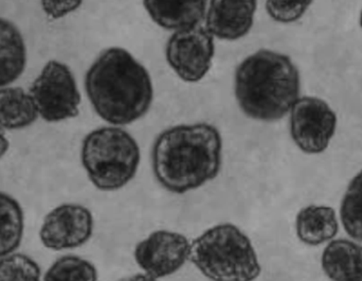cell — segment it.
<instances>
[{"label":"cell","mask_w":362,"mask_h":281,"mask_svg":"<svg viewBox=\"0 0 362 281\" xmlns=\"http://www.w3.org/2000/svg\"><path fill=\"white\" fill-rule=\"evenodd\" d=\"M151 18L163 29H191L206 17V1H144Z\"/></svg>","instance_id":"4fadbf2b"},{"label":"cell","mask_w":362,"mask_h":281,"mask_svg":"<svg viewBox=\"0 0 362 281\" xmlns=\"http://www.w3.org/2000/svg\"><path fill=\"white\" fill-rule=\"evenodd\" d=\"M27 65V48L18 28L0 17V88L12 84Z\"/></svg>","instance_id":"9a60e30c"},{"label":"cell","mask_w":362,"mask_h":281,"mask_svg":"<svg viewBox=\"0 0 362 281\" xmlns=\"http://www.w3.org/2000/svg\"><path fill=\"white\" fill-rule=\"evenodd\" d=\"M82 6V1H42V11L53 19L61 18L74 12Z\"/></svg>","instance_id":"7402d4cb"},{"label":"cell","mask_w":362,"mask_h":281,"mask_svg":"<svg viewBox=\"0 0 362 281\" xmlns=\"http://www.w3.org/2000/svg\"><path fill=\"white\" fill-rule=\"evenodd\" d=\"M140 148L135 138L120 127H104L83 140L81 161L89 180L101 191H117L137 174Z\"/></svg>","instance_id":"5b68a950"},{"label":"cell","mask_w":362,"mask_h":281,"mask_svg":"<svg viewBox=\"0 0 362 281\" xmlns=\"http://www.w3.org/2000/svg\"><path fill=\"white\" fill-rule=\"evenodd\" d=\"M361 28H362V11H361Z\"/></svg>","instance_id":"d4e9b609"},{"label":"cell","mask_w":362,"mask_h":281,"mask_svg":"<svg viewBox=\"0 0 362 281\" xmlns=\"http://www.w3.org/2000/svg\"><path fill=\"white\" fill-rule=\"evenodd\" d=\"M344 231L355 241L362 242V170L353 178L340 207Z\"/></svg>","instance_id":"ac0fdd59"},{"label":"cell","mask_w":362,"mask_h":281,"mask_svg":"<svg viewBox=\"0 0 362 281\" xmlns=\"http://www.w3.org/2000/svg\"><path fill=\"white\" fill-rule=\"evenodd\" d=\"M37 108L30 93L21 87L0 88V127L4 130H21L37 120Z\"/></svg>","instance_id":"2e32d148"},{"label":"cell","mask_w":362,"mask_h":281,"mask_svg":"<svg viewBox=\"0 0 362 281\" xmlns=\"http://www.w3.org/2000/svg\"><path fill=\"white\" fill-rule=\"evenodd\" d=\"M119 281H157L146 274H137V275L129 276V277L123 278Z\"/></svg>","instance_id":"cb8c5ba5"},{"label":"cell","mask_w":362,"mask_h":281,"mask_svg":"<svg viewBox=\"0 0 362 281\" xmlns=\"http://www.w3.org/2000/svg\"><path fill=\"white\" fill-rule=\"evenodd\" d=\"M0 281H42V272L31 257L13 253L0 259Z\"/></svg>","instance_id":"ffe728a7"},{"label":"cell","mask_w":362,"mask_h":281,"mask_svg":"<svg viewBox=\"0 0 362 281\" xmlns=\"http://www.w3.org/2000/svg\"><path fill=\"white\" fill-rule=\"evenodd\" d=\"M98 278L93 263L76 255H66L51 265L42 281H98Z\"/></svg>","instance_id":"d6986e66"},{"label":"cell","mask_w":362,"mask_h":281,"mask_svg":"<svg viewBox=\"0 0 362 281\" xmlns=\"http://www.w3.org/2000/svg\"><path fill=\"white\" fill-rule=\"evenodd\" d=\"M189 260L211 281H255L262 273L252 242L230 223L215 225L196 238Z\"/></svg>","instance_id":"277c9868"},{"label":"cell","mask_w":362,"mask_h":281,"mask_svg":"<svg viewBox=\"0 0 362 281\" xmlns=\"http://www.w3.org/2000/svg\"><path fill=\"white\" fill-rule=\"evenodd\" d=\"M312 4V1H267L265 6L274 21L288 23L301 18Z\"/></svg>","instance_id":"44dd1931"},{"label":"cell","mask_w":362,"mask_h":281,"mask_svg":"<svg viewBox=\"0 0 362 281\" xmlns=\"http://www.w3.org/2000/svg\"><path fill=\"white\" fill-rule=\"evenodd\" d=\"M25 216L21 204L0 193V259L15 253L23 241Z\"/></svg>","instance_id":"e0dca14e"},{"label":"cell","mask_w":362,"mask_h":281,"mask_svg":"<svg viewBox=\"0 0 362 281\" xmlns=\"http://www.w3.org/2000/svg\"><path fill=\"white\" fill-rule=\"evenodd\" d=\"M93 233L90 210L80 204L67 203L47 214L40 229V239L45 248L59 252L84 246Z\"/></svg>","instance_id":"30bf717a"},{"label":"cell","mask_w":362,"mask_h":281,"mask_svg":"<svg viewBox=\"0 0 362 281\" xmlns=\"http://www.w3.org/2000/svg\"><path fill=\"white\" fill-rule=\"evenodd\" d=\"M321 267L329 280L362 281V246L352 240H333L323 251Z\"/></svg>","instance_id":"7c38bea8"},{"label":"cell","mask_w":362,"mask_h":281,"mask_svg":"<svg viewBox=\"0 0 362 281\" xmlns=\"http://www.w3.org/2000/svg\"><path fill=\"white\" fill-rule=\"evenodd\" d=\"M255 1H211L206 13V30L219 40L244 38L255 21Z\"/></svg>","instance_id":"8fae6325"},{"label":"cell","mask_w":362,"mask_h":281,"mask_svg":"<svg viewBox=\"0 0 362 281\" xmlns=\"http://www.w3.org/2000/svg\"><path fill=\"white\" fill-rule=\"evenodd\" d=\"M336 127L337 115L320 98H299L291 108V138L304 153L325 152L335 135Z\"/></svg>","instance_id":"52a82bcc"},{"label":"cell","mask_w":362,"mask_h":281,"mask_svg":"<svg viewBox=\"0 0 362 281\" xmlns=\"http://www.w3.org/2000/svg\"><path fill=\"white\" fill-rule=\"evenodd\" d=\"M338 231L337 214L329 206H306L296 218V233L306 246H318L332 241Z\"/></svg>","instance_id":"5bb4252c"},{"label":"cell","mask_w":362,"mask_h":281,"mask_svg":"<svg viewBox=\"0 0 362 281\" xmlns=\"http://www.w3.org/2000/svg\"><path fill=\"white\" fill-rule=\"evenodd\" d=\"M300 91L299 70L283 53L261 49L236 68V101L255 120L272 122L284 118L299 99Z\"/></svg>","instance_id":"3957f363"},{"label":"cell","mask_w":362,"mask_h":281,"mask_svg":"<svg viewBox=\"0 0 362 281\" xmlns=\"http://www.w3.org/2000/svg\"><path fill=\"white\" fill-rule=\"evenodd\" d=\"M223 139L209 123L180 125L159 134L152 149L153 173L170 193L196 190L221 171Z\"/></svg>","instance_id":"6da1fadb"},{"label":"cell","mask_w":362,"mask_h":281,"mask_svg":"<svg viewBox=\"0 0 362 281\" xmlns=\"http://www.w3.org/2000/svg\"><path fill=\"white\" fill-rule=\"evenodd\" d=\"M38 114L47 122H59L78 116L81 93L70 68L59 61H49L29 91Z\"/></svg>","instance_id":"8992f818"},{"label":"cell","mask_w":362,"mask_h":281,"mask_svg":"<svg viewBox=\"0 0 362 281\" xmlns=\"http://www.w3.org/2000/svg\"><path fill=\"white\" fill-rule=\"evenodd\" d=\"M214 55V38L200 25L176 31L165 47L170 67L187 83L199 82L204 78L212 66Z\"/></svg>","instance_id":"ba28073f"},{"label":"cell","mask_w":362,"mask_h":281,"mask_svg":"<svg viewBox=\"0 0 362 281\" xmlns=\"http://www.w3.org/2000/svg\"><path fill=\"white\" fill-rule=\"evenodd\" d=\"M191 251L192 243L182 234L157 231L137 244L134 257L146 275L157 280L180 271Z\"/></svg>","instance_id":"9c48e42d"},{"label":"cell","mask_w":362,"mask_h":281,"mask_svg":"<svg viewBox=\"0 0 362 281\" xmlns=\"http://www.w3.org/2000/svg\"><path fill=\"white\" fill-rule=\"evenodd\" d=\"M85 91L95 112L114 125L139 120L154 98L146 68L119 47L106 49L93 62L85 76Z\"/></svg>","instance_id":"7a4b0ae2"},{"label":"cell","mask_w":362,"mask_h":281,"mask_svg":"<svg viewBox=\"0 0 362 281\" xmlns=\"http://www.w3.org/2000/svg\"><path fill=\"white\" fill-rule=\"evenodd\" d=\"M8 148H10V142H8V139L6 138V132H4L2 127H0V159H2L6 155Z\"/></svg>","instance_id":"603a6c76"}]
</instances>
